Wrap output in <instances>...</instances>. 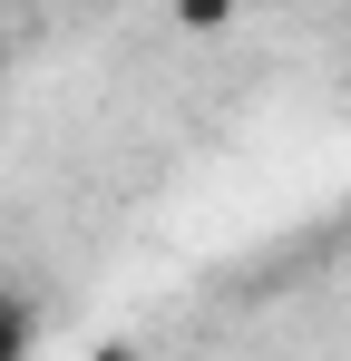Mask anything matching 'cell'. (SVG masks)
<instances>
[{
  "label": "cell",
  "instance_id": "obj_3",
  "mask_svg": "<svg viewBox=\"0 0 351 361\" xmlns=\"http://www.w3.org/2000/svg\"><path fill=\"white\" fill-rule=\"evenodd\" d=\"M10 49H20V39H10V20H0V68H10Z\"/></svg>",
  "mask_w": 351,
  "mask_h": 361
},
{
  "label": "cell",
  "instance_id": "obj_2",
  "mask_svg": "<svg viewBox=\"0 0 351 361\" xmlns=\"http://www.w3.org/2000/svg\"><path fill=\"white\" fill-rule=\"evenodd\" d=\"M98 361H147V352H127V342H108V352H98Z\"/></svg>",
  "mask_w": 351,
  "mask_h": 361
},
{
  "label": "cell",
  "instance_id": "obj_1",
  "mask_svg": "<svg viewBox=\"0 0 351 361\" xmlns=\"http://www.w3.org/2000/svg\"><path fill=\"white\" fill-rule=\"evenodd\" d=\"M30 342H39V312L20 293H0V361H30Z\"/></svg>",
  "mask_w": 351,
  "mask_h": 361
}]
</instances>
